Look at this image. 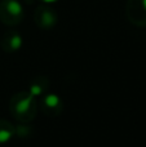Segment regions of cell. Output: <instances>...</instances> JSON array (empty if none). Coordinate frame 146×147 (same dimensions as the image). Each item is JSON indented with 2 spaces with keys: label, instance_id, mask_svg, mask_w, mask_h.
I'll return each instance as SVG.
<instances>
[{
  "label": "cell",
  "instance_id": "cell-1",
  "mask_svg": "<svg viewBox=\"0 0 146 147\" xmlns=\"http://www.w3.org/2000/svg\"><path fill=\"white\" fill-rule=\"evenodd\" d=\"M20 97L13 106V111L16 115H26L30 112L31 106H34V96L30 93H21Z\"/></svg>",
  "mask_w": 146,
  "mask_h": 147
},
{
  "label": "cell",
  "instance_id": "cell-2",
  "mask_svg": "<svg viewBox=\"0 0 146 147\" xmlns=\"http://www.w3.org/2000/svg\"><path fill=\"white\" fill-rule=\"evenodd\" d=\"M0 124H1V127H0V143L8 142L13 136V127L8 125L5 121H1Z\"/></svg>",
  "mask_w": 146,
  "mask_h": 147
},
{
  "label": "cell",
  "instance_id": "cell-3",
  "mask_svg": "<svg viewBox=\"0 0 146 147\" xmlns=\"http://www.w3.org/2000/svg\"><path fill=\"white\" fill-rule=\"evenodd\" d=\"M59 105H61V102H59V98L56 94H48V96L44 98V106L49 110L58 109Z\"/></svg>",
  "mask_w": 146,
  "mask_h": 147
},
{
  "label": "cell",
  "instance_id": "cell-4",
  "mask_svg": "<svg viewBox=\"0 0 146 147\" xmlns=\"http://www.w3.org/2000/svg\"><path fill=\"white\" fill-rule=\"evenodd\" d=\"M21 45H22V39L20 38V35H17V34L10 35L8 45H7L9 47V51H17V49L21 48Z\"/></svg>",
  "mask_w": 146,
  "mask_h": 147
},
{
  "label": "cell",
  "instance_id": "cell-5",
  "mask_svg": "<svg viewBox=\"0 0 146 147\" xmlns=\"http://www.w3.org/2000/svg\"><path fill=\"white\" fill-rule=\"evenodd\" d=\"M43 90H44V88L40 85V84H36V83H34L32 85L30 86V94H32L34 97H36V96H40V94L43 93Z\"/></svg>",
  "mask_w": 146,
  "mask_h": 147
}]
</instances>
